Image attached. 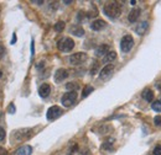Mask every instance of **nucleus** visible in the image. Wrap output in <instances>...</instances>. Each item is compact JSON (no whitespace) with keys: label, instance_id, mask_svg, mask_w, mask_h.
Here are the masks:
<instances>
[{"label":"nucleus","instance_id":"19","mask_svg":"<svg viewBox=\"0 0 161 155\" xmlns=\"http://www.w3.org/2000/svg\"><path fill=\"white\" fill-rule=\"evenodd\" d=\"M93 90H94V89H93L92 86H89V85H88V86H86V88L83 89V92H82V97H87L88 95H89V94H91V92H93Z\"/></svg>","mask_w":161,"mask_h":155},{"label":"nucleus","instance_id":"24","mask_svg":"<svg viewBox=\"0 0 161 155\" xmlns=\"http://www.w3.org/2000/svg\"><path fill=\"white\" fill-rule=\"evenodd\" d=\"M97 69H98V63H97V62H94V63H93V67H92V69H91V74H92V75H94V74H96V72H97Z\"/></svg>","mask_w":161,"mask_h":155},{"label":"nucleus","instance_id":"17","mask_svg":"<svg viewBox=\"0 0 161 155\" xmlns=\"http://www.w3.org/2000/svg\"><path fill=\"white\" fill-rule=\"evenodd\" d=\"M117 58V53L115 52H108L105 56H104V58H103V62L104 63H109V62H113L114 59Z\"/></svg>","mask_w":161,"mask_h":155},{"label":"nucleus","instance_id":"3","mask_svg":"<svg viewBox=\"0 0 161 155\" xmlns=\"http://www.w3.org/2000/svg\"><path fill=\"white\" fill-rule=\"evenodd\" d=\"M76 101H77V92L76 91H68L61 98V102L64 107H71Z\"/></svg>","mask_w":161,"mask_h":155},{"label":"nucleus","instance_id":"8","mask_svg":"<svg viewBox=\"0 0 161 155\" xmlns=\"http://www.w3.org/2000/svg\"><path fill=\"white\" fill-rule=\"evenodd\" d=\"M113 72H114V65L108 64V65H105V67L101 70L99 78H101L102 80H105V79H108V78L113 74Z\"/></svg>","mask_w":161,"mask_h":155},{"label":"nucleus","instance_id":"26","mask_svg":"<svg viewBox=\"0 0 161 155\" xmlns=\"http://www.w3.org/2000/svg\"><path fill=\"white\" fill-rule=\"evenodd\" d=\"M4 139H5V131L4 128L0 127V142H4Z\"/></svg>","mask_w":161,"mask_h":155},{"label":"nucleus","instance_id":"6","mask_svg":"<svg viewBox=\"0 0 161 155\" xmlns=\"http://www.w3.org/2000/svg\"><path fill=\"white\" fill-rule=\"evenodd\" d=\"M87 60V54L83 53V52H78V53H75L69 57V63L72 65H80L82 63H84Z\"/></svg>","mask_w":161,"mask_h":155},{"label":"nucleus","instance_id":"29","mask_svg":"<svg viewBox=\"0 0 161 155\" xmlns=\"http://www.w3.org/2000/svg\"><path fill=\"white\" fill-rule=\"evenodd\" d=\"M9 111L13 113V112H15V107H14V105L11 103V106H10V108H9Z\"/></svg>","mask_w":161,"mask_h":155},{"label":"nucleus","instance_id":"5","mask_svg":"<svg viewBox=\"0 0 161 155\" xmlns=\"http://www.w3.org/2000/svg\"><path fill=\"white\" fill-rule=\"evenodd\" d=\"M134 47V39L130 35H126L124 36L120 41V48L124 53H128L131 51V48Z\"/></svg>","mask_w":161,"mask_h":155},{"label":"nucleus","instance_id":"28","mask_svg":"<svg viewBox=\"0 0 161 155\" xmlns=\"http://www.w3.org/2000/svg\"><path fill=\"white\" fill-rule=\"evenodd\" d=\"M0 155H6V150L3 147H0Z\"/></svg>","mask_w":161,"mask_h":155},{"label":"nucleus","instance_id":"27","mask_svg":"<svg viewBox=\"0 0 161 155\" xmlns=\"http://www.w3.org/2000/svg\"><path fill=\"white\" fill-rule=\"evenodd\" d=\"M154 122H155V124H156V126H161V117L156 116L155 117V119H154Z\"/></svg>","mask_w":161,"mask_h":155},{"label":"nucleus","instance_id":"21","mask_svg":"<svg viewBox=\"0 0 161 155\" xmlns=\"http://www.w3.org/2000/svg\"><path fill=\"white\" fill-rule=\"evenodd\" d=\"M66 89L69 90V91H76V90L78 89V85L75 84V82H68V84L66 85Z\"/></svg>","mask_w":161,"mask_h":155},{"label":"nucleus","instance_id":"16","mask_svg":"<svg viewBox=\"0 0 161 155\" xmlns=\"http://www.w3.org/2000/svg\"><path fill=\"white\" fill-rule=\"evenodd\" d=\"M142 98H144L145 101H147V102H151V101L154 100V92H153L150 89L144 90V91H142Z\"/></svg>","mask_w":161,"mask_h":155},{"label":"nucleus","instance_id":"9","mask_svg":"<svg viewBox=\"0 0 161 155\" xmlns=\"http://www.w3.org/2000/svg\"><path fill=\"white\" fill-rule=\"evenodd\" d=\"M67 77H68V72H67L66 69L61 68V69H58V70L55 73V81H56V82H61V81H63Z\"/></svg>","mask_w":161,"mask_h":155},{"label":"nucleus","instance_id":"31","mask_svg":"<svg viewBox=\"0 0 161 155\" xmlns=\"http://www.w3.org/2000/svg\"><path fill=\"white\" fill-rule=\"evenodd\" d=\"M158 88H159V89L161 90V84H159V85H158Z\"/></svg>","mask_w":161,"mask_h":155},{"label":"nucleus","instance_id":"22","mask_svg":"<svg viewBox=\"0 0 161 155\" xmlns=\"http://www.w3.org/2000/svg\"><path fill=\"white\" fill-rule=\"evenodd\" d=\"M55 30H56L57 32L63 31V30H64V22H63V21H58V22L55 25Z\"/></svg>","mask_w":161,"mask_h":155},{"label":"nucleus","instance_id":"4","mask_svg":"<svg viewBox=\"0 0 161 155\" xmlns=\"http://www.w3.org/2000/svg\"><path fill=\"white\" fill-rule=\"evenodd\" d=\"M32 136V129L30 128H24V129H18L13 133V139L18 140V142H22L25 139H29Z\"/></svg>","mask_w":161,"mask_h":155},{"label":"nucleus","instance_id":"18","mask_svg":"<svg viewBox=\"0 0 161 155\" xmlns=\"http://www.w3.org/2000/svg\"><path fill=\"white\" fill-rule=\"evenodd\" d=\"M71 32L75 35V36H78V37H82L84 35V30L80 27V26H75L71 28Z\"/></svg>","mask_w":161,"mask_h":155},{"label":"nucleus","instance_id":"12","mask_svg":"<svg viewBox=\"0 0 161 155\" xmlns=\"http://www.w3.org/2000/svg\"><path fill=\"white\" fill-rule=\"evenodd\" d=\"M139 16H140V9H138V8H134L130 12H129V21L130 22H135L136 20L139 19Z\"/></svg>","mask_w":161,"mask_h":155},{"label":"nucleus","instance_id":"23","mask_svg":"<svg viewBox=\"0 0 161 155\" xmlns=\"http://www.w3.org/2000/svg\"><path fill=\"white\" fill-rule=\"evenodd\" d=\"M113 148V139H109L103 144V149H112Z\"/></svg>","mask_w":161,"mask_h":155},{"label":"nucleus","instance_id":"11","mask_svg":"<svg viewBox=\"0 0 161 155\" xmlns=\"http://www.w3.org/2000/svg\"><path fill=\"white\" fill-rule=\"evenodd\" d=\"M51 92V86L48 84H42L40 88H39V95L41 97H47Z\"/></svg>","mask_w":161,"mask_h":155},{"label":"nucleus","instance_id":"13","mask_svg":"<svg viewBox=\"0 0 161 155\" xmlns=\"http://www.w3.org/2000/svg\"><path fill=\"white\" fill-rule=\"evenodd\" d=\"M108 49H109V46L108 44H101L97 49H96V56L97 57H103L108 53Z\"/></svg>","mask_w":161,"mask_h":155},{"label":"nucleus","instance_id":"7","mask_svg":"<svg viewBox=\"0 0 161 155\" xmlns=\"http://www.w3.org/2000/svg\"><path fill=\"white\" fill-rule=\"evenodd\" d=\"M61 115H62V110H61L60 107H58V106H52V107H50V108L47 110L46 117H47L48 121H53V119L58 118Z\"/></svg>","mask_w":161,"mask_h":155},{"label":"nucleus","instance_id":"32","mask_svg":"<svg viewBox=\"0 0 161 155\" xmlns=\"http://www.w3.org/2000/svg\"><path fill=\"white\" fill-rule=\"evenodd\" d=\"M1 75H3V73H1V72H0V78H1Z\"/></svg>","mask_w":161,"mask_h":155},{"label":"nucleus","instance_id":"14","mask_svg":"<svg viewBox=\"0 0 161 155\" xmlns=\"http://www.w3.org/2000/svg\"><path fill=\"white\" fill-rule=\"evenodd\" d=\"M32 153V148L30 145H24L16 150V155H30Z\"/></svg>","mask_w":161,"mask_h":155},{"label":"nucleus","instance_id":"15","mask_svg":"<svg viewBox=\"0 0 161 155\" xmlns=\"http://www.w3.org/2000/svg\"><path fill=\"white\" fill-rule=\"evenodd\" d=\"M147 22L146 21H144V22H140L139 23V26H136V28H135V31H136V33L139 35V36H142L145 32H146V30H147Z\"/></svg>","mask_w":161,"mask_h":155},{"label":"nucleus","instance_id":"25","mask_svg":"<svg viewBox=\"0 0 161 155\" xmlns=\"http://www.w3.org/2000/svg\"><path fill=\"white\" fill-rule=\"evenodd\" d=\"M154 155H161V145H156L154 149Z\"/></svg>","mask_w":161,"mask_h":155},{"label":"nucleus","instance_id":"1","mask_svg":"<svg viewBox=\"0 0 161 155\" xmlns=\"http://www.w3.org/2000/svg\"><path fill=\"white\" fill-rule=\"evenodd\" d=\"M104 14L110 19H118L121 14V8L118 2H109L104 6Z\"/></svg>","mask_w":161,"mask_h":155},{"label":"nucleus","instance_id":"2","mask_svg":"<svg viewBox=\"0 0 161 155\" xmlns=\"http://www.w3.org/2000/svg\"><path fill=\"white\" fill-rule=\"evenodd\" d=\"M57 47L61 52H71L75 47V42L73 39L69 38V37H64V38H61L57 43Z\"/></svg>","mask_w":161,"mask_h":155},{"label":"nucleus","instance_id":"20","mask_svg":"<svg viewBox=\"0 0 161 155\" xmlns=\"http://www.w3.org/2000/svg\"><path fill=\"white\" fill-rule=\"evenodd\" d=\"M153 110L154 111H156V112H161V98L160 100H158V101H155L154 103H153Z\"/></svg>","mask_w":161,"mask_h":155},{"label":"nucleus","instance_id":"30","mask_svg":"<svg viewBox=\"0 0 161 155\" xmlns=\"http://www.w3.org/2000/svg\"><path fill=\"white\" fill-rule=\"evenodd\" d=\"M35 4H39V5H41V4H43V1H35Z\"/></svg>","mask_w":161,"mask_h":155},{"label":"nucleus","instance_id":"10","mask_svg":"<svg viewBox=\"0 0 161 155\" xmlns=\"http://www.w3.org/2000/svg\"><path fill=\"white\" fill-rule=\"evenodd\" d=\"M105 26H107V22H105L104 20L98 19V20H96V21L92 22L91 28H92L93 31H101V30H103Z\"/></svg>","mask_w":161,"mask_h":155}]
</instances>
